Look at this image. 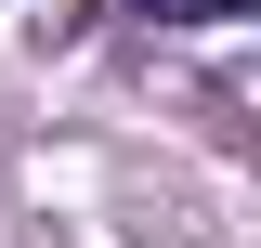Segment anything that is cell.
Masks as SVG:
<instances>
[{"label":"cell","instance_id":"1","mask_svg":"<svg viewBox=\"0 0 261 248\" xmlns=\"http://www.w3.org/2000/svg\"><path fill=\"white\" fill-rule=\"evenodd\" d=\"M157 27H222V13H248V0H144Z\"/></svg>","mask_w":261,"mask_h":248}]
</instances>
